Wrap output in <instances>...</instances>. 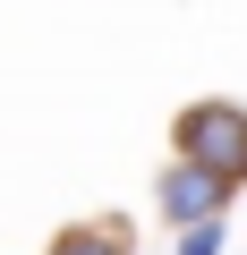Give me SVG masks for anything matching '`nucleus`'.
I'll use <instances>...</instances> for the list:
<instances>
[{"label": "nucleus", "mask_w": 247, "mask_h": 255, "mask_svg": "<svg viewBox=\"0 0 247 255\" xmlns=\"http://www.w3.org/2000/svg\"><path fill=\"white\" fill-rule=\"evenodd\" d=\"M162 213H171L179 230L213 221V213H222V179H205V170H188V162H179V170L162 179Z\"/></svg>", "instance_id": "obj_2"}, {"label": "nucleus", "mask_w": 247, "mask_h": 255, "mask_svg": "<svg viewBox=\"0 0 247 255\" xmlns=\"http://www.w3.org/2000/svg\"><path fill=\"white\" fill-rule=\"evenodd\" d=\"M51 255H119V247H111V238H60Z\"/></svg>", "instance_id": "obj_4"}, {"label": "nucleus", "mask_w": 247, "mask_h": 255, "mask_svg": "<svg viewBox=\"0 0 247 255\" xmlns=\"http://www.w3.org/2000/svg\"><path fill=\"white\" fill-rule=\"evenodd\" d=\"M188 255H222V221H196L188 230Z\"/></svg>", "instance_id": "obj_3"}, {"label": "nucleus", "mask_w": 247, "mask_h": 255, "mask_svg": "<svg viewBox=\"0 0 247 255\" xmlns=\"http://www.w3.org/2000/svg\"><path fill=\"white\" fill-rule=\"evenodd\" d=\"M179 153H188V170H205V179H247V111H230V102H196L188 119H179Z\"/></svg>", "instance_id": "obj_1"}]
</instances>
